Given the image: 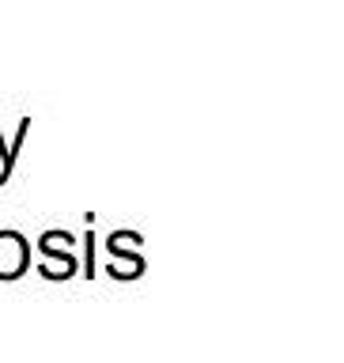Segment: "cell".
Wrapping results in <instances>:
<instances>
[{
    "instance_id": "cell-2",
    "label": "cell",
    "mask_w": 344,
    "mask_h": 363,
    "mask_svg": "<svg viewBox=\"0 0 344 363\" xmlns=\"http://www.w3.org/2000/svg\"><path fill=\"white\" fill-rule=\"evenodd\" d=\"M30 269V242L16 227H0V280L11 284Z\"/></svg>"
},
{
    "instance_id": "cell-1",
    "label": "cell",
    "mask_w": 344,
    "mask_h": 363,
    "mask_svg": "<svg viewBox=\"0 0 344 363\" xmlns=\"http://www.w3.org/2000/svg\"><path fill=\"white\" fill-rule=\"evenodd\" d=\"M72 242H76V238L68 235V231H57V227L42 231L38 250H42L50 261H45V265H38V272H42L45 280H72L76 272H79V261H76V254H72Z\"/></svg>"
},
{
    "instance_id": "cell-4",
    "label": "cell",
    "mask_w": 344,
    "mask_h": 363,
    "mask_svg": "<svg viewBox=\"0 0 344 363\" xmlns=\"http://www.w3.org/2000/svg\"><path fill=\"white\" fill-rule=\"evenodd\" d=\"M95 216H87V235H84V277L95 280Z\"/></svg>"
},
{
    "instance_id": "cell-3",
    "label": "cell",
    "mask_w": 344,
    "mask_h": 363,
    "mask_svg": "<svg viewBox=\"0 0 344 363\" xmlns=\"http://www.w3.org/2000/svg\"><path fill=\"white\" fill-rule=\"evenodd\" d=\"M106 250H110V257H113V265L106 269L113 280H136V277H144L148 261H144L140 250H133V254H129V250H125V246H121L113 235L106 238Z\"/></svg>"
}]
</instances>
